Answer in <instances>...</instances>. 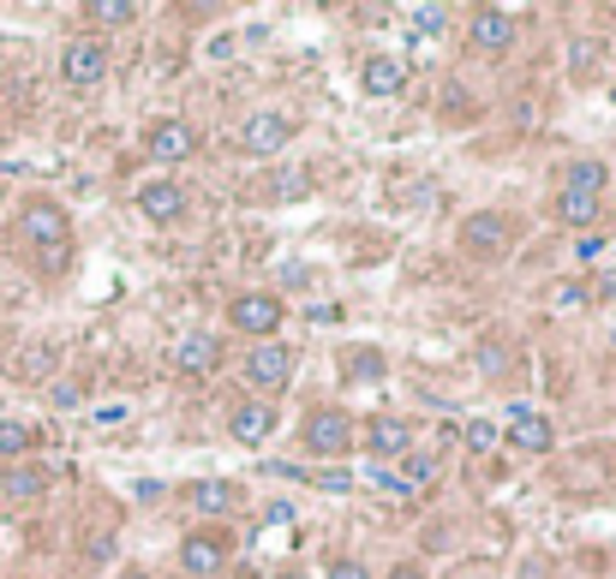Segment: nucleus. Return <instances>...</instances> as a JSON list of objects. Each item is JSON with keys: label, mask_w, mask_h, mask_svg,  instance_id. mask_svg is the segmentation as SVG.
Returning <instances> with one entry per match:
<instances>
[{"label": "nucleus", "mask_w": 616, "mask_h": 579, "mask_svg": "<svg viewBox=\"0 0 616 579\" xmlns=\"http://www.w3.org/2000/svg\"><path fill=\"white\" fill-rule=\"evenodd\" d=\"M330 579H372V573H365V561H354V556H335L330 561Z\"/></svg>", "instance_id": "obj_30"}, {"label": "nucleus", "mask_w": 616, "mask_h": 579, "mask_svg": "<svg viewBox=\"0 0 616 579\" xmlns=\"http://www.w3.org/2000/svg\"><path fill=\"white\" fill-rule=\"evenodd\" d=\"M312 484L330 489V496H335V489H354V478H347V472H312Z\"/></svg>", "instance_id": "obj_32"}, {"label": "nucleus", "mask_w": 616, "mask_h": 579, "mask_svg": "<svg viewBox=\"0 0 616 579\" xmlns=\"http://www.w3.org/2000/svg\"><path fill=\"white\" fill-rule=\"evenodd\" d=\"M431 478H437L431 460H401V484H431Z\"/></svg>", "instance_id": "obj_29"}, {"label": "nucleus", "mask_w": 616, "mask_h": 579, "mask_svg": "<svg viewBox=\"0 0 616 579\" xmlns=\"http://www.w3.org/2000/svg\"><path fill=\"white\" fill-rule=\"evenodd\" d=\"M365 449H372L377 460H395L414 449V424L401 419V412H377L372 424H365Z\"/></svg>", "instance_id": "obj_11"}, {"label": "nucleus", "mask_w": 616, "mask_h": 579, "mask_svg": "<svg viewBox=\"0 0 616 579\" xmlns=\"http://www.w3.org/2000/svg\"><path fill=\"white\" fill-rule=\"evenodd\" d=\"M31 424H19V419H0V460H24L31 454Z\"/></svg>", "instance_id": "obj_24"}, {"label": "nucleus", "mask_w": 616, "mask_h": 579, "mask_svg": "<svg viewBox=\"0 0 616 579\" xmlns=\"http://www.w3.org/2000/svg\"><path fill=\"white\" fill-rule=\"evenodd\" d=\"M126 412H132V407H126V400H108V407H96V424H121V419H126Z\"/></svg>", "instance_id": "obj_34"}, {"label": "nucleus", "mask_w": 616, "mask_h": 579, "mask_svg": "<svg viewBox=\"0 0 616 579\" xmlns=\"http://www.w3.org/2000/svg\"><path fill=\"white\" fill-rule=\"evenodd\" d=\"M312 323H342V305H312Z\"/></svg>", "instance_id": "obj_36"}, {"label": "nucleus", "mask_w": 616, "mask_h": 579, "mask_svg": "<svg viewBox=\"0 0 616 579\" xmlns=\"http://www.w3.org/2000/svg\"><path fill=\"white\" fill-rule=\"evenodd\" d=\"M305 281H312V270H305L300 257H293V263H282V287H305Z\"/></svg>", "instance_id": "obj_33"}, {"label": "nucleus", "mask_w": 616, "mask_h": 579, "mask_svg": "<svg viewBox=\"0 0 616 579\" xmlns=\"http://www.w3.org/2000/svg\"><path fill=\"white\" fill-rule=\"evenodd\" d=\"M359 84H365V96H401L407 61H401V54H372V61L359 66Z\"/></svg>", "instance_id": "obj_15"}, {"label": "nucleus", "mask_w": 616, "mask_h": 579, "mask_svg": "<svg viewBox=\"0 0 616 579\" xmlns=\"http://www.w3.org/2000/svg\"><path fill=\"white\" fill-rule=\"evenodd\" d=\"M180 568L198 573V579L222 573L228 568V538H216V531H192V538L180 544Z\"/></svg>", "instance_id": "obj_12"}, {"label": "nucleus", "mask_w": 616, "mask_h": 579, "mask_svg": "<svg viewBox=\"0 0 616 579\" xmlns=\"http://www.w3.org/2000/svg\"><path fill=\"white\" fill-rule=\"evenodd\" d=\"M228 323L252 340H275V329H282V299H275V293H240V299L228 305Z\"/></svg>", "instance_id": "obj_4"}, {"label": "nucleus", "mask_w": 616, "mask_h": 579, "mask_svg": "<svg viewBox=\"0 0 616 579\" xmlns=\"http://www.w3.org/2000/svg\"><path fill=\"white\" fill-rule=\"evenodd\" d=\"M342 370L354 382H377V377H384V352H377V347H347L342 352Z\"/></svg>", "instance_id": "obj_22"}, {"label": "nucleus", "mask_w": 616, "mask_h": 579, "mask_svg": "<svg viewBox=\"0 0 616 579\" xmlns=\"http://www.w3.org/2000/svg\"><path fill=\"white\" fill-rule=\"evenodd\" d=\"M305 449H312L317 460H335L354 449V419H347L342 407H317L312 419H305Z\"/></svg>", "instance_id": "obj_3"}, {"label": "nucleus", "mask_w": 616, "mask_h": 579, "mask_svg": "<svg viewBox=\"0 0 616 579\" xmlns=\"http://www.w3.org/2000/svg\"><path fill=\"white\" fill-rule=\"evenodd\" d=\"M598 61H605V36H575L568 42V72H575V78H593Z\"/></svg>", "instance_id": "obj_23"}, {"label": "nucleus", "mask_w": 616, "mask_h": 579, "mask_svg": "<svg viewBox=\"0 0 616 579\" xmlns=\"http://www.w3.org/2000/svg\"><path fill=\"white\" fill-rule=\"evenodd\" d=\"M42 489H49V478H42V466H31V460H12V466L0 472V496L7 502H36Z\"/></svg>", "instance_id": "obj_17"}, {"label": "nucleus", "mask_w": 616, "mask_h": 579, "mask_svg": "<svg viewBox=\"0 0 616 579\" xmlns=\"http://www.w3.org/2000/svg\"><path fill=\"white\" fill-rule=\"evenodd\" d=\"M605 180H610V168H605V161H593V156H581V161H568V168H563V191H581V198H598Z\"/></svg>", "instance_id": "obj_19"}, {"label": "nucleus", "mask_w": 616, "mask_h": 579, "mask_svg": "<svg viewBox=\"0 0 616 579\" xmlns=\"http://www.w3.org/2000/svg\"><path fill=\"white\" fill-rule=\"evenodd\" d=\"M216 365H222V340L216 335L192 329V335L174 340V370H180V377H210Z\"/></svg>", "instance_id": "obj_9"}, {"label": "nucleus", "mask_w": 616, "mask_h": 579, "mask_svg": "<svg viewBox=\"0 0 616 579\" xmlns=\"http://www.w3.org/2000/svg\"><path fill=\"white\" fill-rule=\"evenodd\" d=\"M503 436L515 442L521 454H551L556 449V424L539 407H526V400H521V407H509V430H503Z\"/></svg>", "instance_id": "obj_6"}, {"label": "nucleus", "mask_w": 616, "mask_h": 579, "mask_svg": "<svg viewBox=\"0 0 616 579\" xmlns=\"http://www.w3.org/2000/svg\"><path fill=\"white\" fill-rule=\"evenodd\" d=\"M144 144H150V156H156V161H186V156L198 150V131L186 126V120H156Z\"/></svg>", "instance_id": "obj_14"}, {"label": "nucleus", "mask_w": 616, "mask_h": 579, "mask_svg": "<svg viewBox=\"0 0 616 579\" xmlns=\"http://www.w3.org/2000/svg\"><path fill=\"white\" fill-rule=\"evenodd\" d=\"M581 305H586L581 281H556V287H551V310H581Z\"/></svg>", "instance_id": "obj_27"}, {"label": "nucleus", "mask_w": 616, "mask_h": 579, "mask_svg": "<svg viewBox=\"0 0 616 579\" xmlns=\"http://www.w3.org/2000/svg\"><path fill=\"white\" fill-rule=\"evenodd\" d=\"M54 407H79V382H54Z\"/></svg>", "instance_id": "obj_35"}, {"label": "nucleus", "mask_w": 616, "mask_h": 579, "mask_svg": "<svg viewBox=\"0 0 616 579\" xmlns=\"http://www.w3.org/2000/svg\"><path fill=\"white\" fill-rule=\"evenodd\" d=\"M556 221L563 228H575V233H586L598 221V198H581V191H556Z\"/></svg>", "instance_id": "obj_20"}, {"label": "nucleus", "mask_w": 616, "mask_h": 579, "mask_svg": "<svg viewBox=\"0 0 616 579\" xmlns=\"http://www.w3.org/2000/svg\"><path fill=\"white\" fill-rule=\"evenodd\" d=\"M233 502H240V489L222 484V478H198V484H186V508H198V514H228Z\"/></svg>", "instance_id": "obj_18"}, {"label": "nucleus", "mask_w": 616, "mask_h": 579, "mask_svg": "<svg viewBox=\"0 0 616 579\" xmlns=\"http://www.w3.org/2000/svg\"><path fill=\"white\" fill-rule=\"evenodd\" d=\"M54 359H61V352H54L49 340H42V347H24V352H19V377H24V382H42V377L54 370Z\"/></svg>", "instance_id": "obj_25"}, {"label": "nucleus", "mask_w": 616, "mask_h": 579, "mask_svg": "<svg viewBox=\"0 0 616 579\" xmlns=\"http://www.w3.org/2000/svg\"><path fill=\"white\" fill-rule=\"evenodd\" d=\"M288 138H293V120H288V114H252V120L240 126V150L246 156H275Z\"/></svg>", "instance_id": "obj_10"}, {"label": "nucleus", "mask_w": 616, "mask_h": 579, "mask_svg": "<svg viewBox=\"0 0 616 579\" xmlns=\"http://www.w3.org/2000/svg\"><path fill=\"white\" fill-rule=\"evenodd\" d=\"M503 365H509L503 340H486V347H479V370H486V377H503Z\"/></svg>", "instance_id": "obj_28"}, {"label": "nucleus", "mask_w": 616, "mask_h": 579, "mask_svg": "<svg viewBox=\"0 0 616 579\" xmlns=\"http://www.w3.org/2000/svg\"><path fill=\"white\" fill-rule=\"evenodd\" d=\"M270 430H275V407H270V400H246V407H233V412H228V436H233V442H246V449L270 442Z\"/></svg>", "instance_id": "obj_13"}, {"label": "nucleus", "mask_w": 616, "mask_h": 579, "mask_svg": "<svg viewBox=\"0 0 616 579\" xmlns=\"http://www.w3.org/2000/svg\"><path fill=\"white\" fill-rule=\"evenodd\" d=\"M240 377L252 382L258 394H282L288 382H293V352L282 347V340H258L252 352H246V365H240Z\"/></svg>", "instance_id": "obj_2"}, {"label": "nucleus", "mask_w": 616, "mask_h": 579, "mask_svg": "<svg viewBox=\"0 0 616 579\" xmlns=\"http://www.w3.org/2000/svg\"><path fill=\"white\" fill-rule=\"evenodd\" d=\"M389 579H425V573H419V568H414V561H401V568H395V573H389Z\"/></svg>", "instance_id": "obj_37"}, {"label": "nucleus", "mask_w": 616, "mask_h": 579, "mask_svg": "<svg viewBox=\"0 0 616 579\" xmlns=\"http://www.w3.org/2000/svg\"><path fill=\"white\" fill-rule=\"evenodd\" d=\"M91 19L96 24H132V19H138V7H132V0H96Z\"/></svg>", "instance_id": "obj_26"}, {"label": "nucleus", "mask_w": 616, "mask_h": 579, "mask_svg": "<svg viewBox=\"0 0 616 579\" xmlns=\"http://www.w3.org/2000/svg\"><path fill=\"white\" fill-rule=\"evenodd\" d=\"M19 228H24V240H31L36 257L49 263V270H61V263H66V245H72L66 210H54V203H24Z\"/></svg>", "instance_id": "obj_1"}, {"label": "nucleus", "mask_w": 616, "mask_h": 579, "mask_svg": "<svg viewBox=\"0 0 616 579\" xmlns=\"http://www.w3.org/2000/svg\"><path fill=\"white\" fill-rule=\"evenodd\" d=\"M414 24H419L425 36H431V31H443V7H414Z\"/></svg>", "instance_id": "obj_31"}, {"label": "nucleus", "mask_w": 616, "mask_h": 579, "mask_svg": "<svg viewBox=\"0 0 616 579\" xmlns=\"http://www.w3.org/2000/svg\"><path fill=\"white\" fill-rule=\"evenodd\" d=\"M138 210L150 215V221H180V215H186L180 180H150V186H138Z\"/></svg>", "instance_id": "obj_16"}, {"label": "nucleus", "mask_w": 616, "mask_h": 579, "mask_svg": "<svg viewBox=\"0 0 616 579\" xmlns=\"http://www.w3.org/2000/svg\"><path fill=\"white\" fill-rule=\"evenodd\" d=\"M461 251L467 257H497V251H509V215L473 210L461 221Z\"/></svg>", "instance_id": "obj_7"}, {"label": "nucleus", "mask_w": 616, "mask_h": 579, "mask_svg": "<svg viewBox=\"0 0 616 579\" xmlns=\"http://www.w3.org/2000/svg\"><path fill=\"white\" fill-rule=\"evenodd\" d=\"M467 36H473V49H479V54H509V49H515V12H503V7H479V12H473V24H467Z\"/></svg>", "instance_id": "obj_8"}, {"label": "nucleus", "mask_w": 616, "mask_h": 579, "mask_svg": "<svg viewBox=\"0 0 616 579\" xmlns=\"http://www.w3.org/2000/svg\"><path fill=\"white\" fill-rule=\"evenodd\" d=\"M121 579H150V573H144V568H126V573H121Z\"/></svg>", "instance_id": "obj_38"}, {"label": "nucleus", "mask_w": 616, "mask_h": 579, "mask_svg": "<svg viewBox=\"0 0 616 579\" xmlns=\"http://www.w3.org/2000/svg\"><path fill=\"white\" fill-rule=\"evenodd\" d=\"M461 449H467V454H479V460L497 454V449H503V424H491V419H467Z\"/></svg>", "instance_id": "obj_21"}, {"label": "nucleus", "mask_w": 616, "mask_h": 579, "mask_svg": "<svg viewBox=\"0 0 616 579\" xmlns=\"http://www.w3.org/2000/svg\"><path fill=\"white\" fill-rule=\"evenodd\" d=\"M275 579H305V573H300V568H288V573H275Z\"/></svg>", "instance_id": "obj_39"}, {"label": "nucleus", "mask_w": 616, "mask_h": 579, "mask_svg": "<svg viewBox=\"0 0 616 579\" xmlns=\"http://www.w3.org/2000/svg\"><path fill=\"white\" fill-rule=\"evenodd\" d=\"M61 78L72 84V91H91V84H102V78H108V49H102L96 36L66 42V54H61Z\"/></svg>", "instance_id": "obj_5"}]
</instances>
